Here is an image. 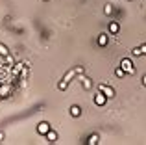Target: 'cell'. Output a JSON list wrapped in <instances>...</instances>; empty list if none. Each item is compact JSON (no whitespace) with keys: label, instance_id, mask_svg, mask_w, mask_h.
Here are the masks:
<instances>
[{"label":"cell","instance_id":"cell-24","mask_svg":"<svg viewBox=\"0 0 146 145\" xmlns=\"http://www.w3.org/2000/svg\"><path fill=\"white\" fill-rule=\"evenodd\" d=\"M0 101H2V95H0Z\"/></svg>","mask_w":146,"mask_h":145},{"label":"cell","instance_id":"cell-11","mask_svg":"<svg viewBox=\"0 0 146 145\" xmlns=\"http://www.w3.org/2000/svg\"><path fill=\"white\" fill-rule=\"evenodd\" d=\"M46 138H48V142H56V140H57V134L52 130V128H50V130H48V134H46Z\"/></svg>","mask_w":146,"mask_h":145},{"label":"cell","instance_id":"cell-23","mask_svg":"<svg viewBox=\"0 0 146 145\" xmlns=\"http://www.w3.org/2000/svg\"><path fill=\"white\" fill-rule=\"evenodd\" d=\"M2 140H4V132H0V142H2Z\"/></svg>","mask_w":146,"mask_h":145},{"label":"cell","instance_id":"cell-7","mask_svg":"<svg viewBox=\"0 0 146 145\" xmlns=\"http://www.w3.org/2000/svg\"><path fill=\"white\" fill-rule=\"evenodd\" d=\"M96 41H98V45H100V47H106V45H107V41H109V39H107V34H100Z\"/></svg>","mask_w":146,"mask_h":145},{"label":"cell","instance_id":"cell-13","mask_svg":"<svg viewBox=\"0 0 146 145\" xmlns=\"http://www.w3.org/2000/svg\"><path fill=\"white\" fill-rule=\"evenodd\" d=\"M9 89H11L9 86H2V84H0V95H2V97H6V95L9 93Z\"/></svg>","mask_w":146,"mask_h":145},{"label":"cell","instance_id":"cell-9","mask_svg":"<svg viewBox=\"0 0 146 145\" xmlns=\"http://www.w3.org/2000/svg\"><path fill=\"white\" fill-rule=\"evenodd\" d=\"M87 143H89V145H96V143H100V136H98V134H93V136L89 138V142H87Z\"/></svg>","mask_w":146,"mask_h":145},{"label":"cell","instance_id":"cell-19","mask_svg":"<svg viewBox=\"0 0 146 145\" xmlns=\"http://www.w3.org/2000/svg\"><path fill=\"white\" fill-rule=\"evenodd\" d=\"M22 67H24V65H22V63H17V65H15V72H19V71L22 69Z\"/></svg>","mask_w":146,"mask_h":145},{"label":"cell","instance_id":"cell-1","mask_svg":"<svg viewBox=\"0 0 146 145\" xmlns=\"http://www.w3.org/2000/svg\"><path fill=\"white\" fill-rule=\"evenodd\" d=\"M120 67L124 69V72L126 75H135V65H133V62L129 58H124L120 62Z\"/></svg>","mask_w":146,"mask_h":145},{"label":"cell","instance_id":"cell-6","mask_svg":"<svg viewBox=\"0 0 146 145\" xmlns=\"http://www.w3.org/2000/svg\"><path fill=\"white\" fill-rule=\"evenodd\" d=\"M109 32H111V34H118V32H120V24H118L117 21L109 22Z\"/></svg>","mask_w":146,"mask_h":145},{"label":"cell","instance_id":"cell-3","mask_svg":"<svg viewBox=\"0 0 146 145\" xmlns=\"http://www.w3.org/2000/svg\"><path fill=\"white\" fill-rule=\"evenodd\" d=\"M48 130H50V125L46 123V121H41V123L37 125V134L46 136V134H48Z\"/></svg>","mask_w":146,"mask_h":145},{"label":"cell","instance_id":"cell-5","mask_svg":"<svg viewBox=\"0 0 146 145\" xmlns=\"http://www.w3.org/2000/svg\"><path fill=\"white\" fill-rule=\"evenodd\" d=\"M82 87H83V89H91V87H93L91 78H87V76H83V75H82Z\"/></svg>","mask_w":146,"mask_h":145},{"label":"cell","instance_id":"cell-14","mask_svg":"<svg viewBox=\"0 0 146 145\" xmlns=\"http://www.w3.org/2000/svg\"><path fill=\"white\" fill-rule=\"evenodd\" d=\"M115 75H117V76H118V78H122V76H126V72H124V69H122V67H120V65H118V67H117V69H115Z\"/></svg>","mask_w":146,"mask_h":145},{"label":"cell","instance_id":"cell-16","mask_svg":"<svg viewBox=\"0 0 146 145\" xmlns=\"http://www.w3.org/2000/svg\"><path fill=\"white\" fill-rule=\"evenodd\" d=\"M57 87H59L61 91H65V89L68 87V82H67V80H61V82H59V86H57Z\"/></svg>","mask_w":146,"mask_h":145},{"label":"cell","instance_id":"cell-12","mask_svg":"<svg viewBox=\"0 0 146 145\" xmlns=\"http://www.w3.org/2000/svg\"><path fill=\"white\" fill-rule=\"evenodd\" d=\"M74 76H76V71H74V69H70V71L67 72V75L63 76V80H67V82H70V78H74Z\"/></svg>","mask_w":146,"mask_h":145},{"label":"cell","instance_id":"cell-8","mask_svg":"<svg viewBox=\"0 0 146 145\" xmlns=\"http://www.w3.org/2000/svg\"><path fill=\"white\" fill-rule=\"evenodd\" d=\"M68 112H70V115L72 117H80V113H82V110H80V106H70V110H68Z\"/></svg>","mask_w":146,"mask_h":145},{"label":"cell","instance_id":"cell-25","mask_svg":"<svg viewBox=\"0 0 146 145\" xmlns=\"http://www.w3.org/2000/svg\"><path fill=\"white\" fill-rule=\"evenodd\" d=\"M44 2H48V0H44Z\"/></svg>","mask_w":146,"mask_h":145},{"label":"cell","instance_id":"cell-17","mask_svg":"<svg viewBox=\"0 0 146 145\" xmlns=\"http://www.w3.org/2000/svg\"><path fill=\"white\" fill-rule=\"evenodd\" d=\"M131 54H133V56H143V52H141V47H135V48L131 50Z\"/></svg>","mask_w":146,"mask_h":145},{"label":"cell","instance_id":"cell-26","mask_svg":"<svg viewBox=\"0 0 146 145\" xmlns=\"http://www.w3.org/2000/svg\"><path fill=\"white\" fill-rule=\"evenodd\" d=\"M129 2H131V0H129Z\"/></svg>","mask_w":146,"mask_h":145},{"label":"cell","instance_id":"cell-10","mask_svg":"<svg viewBox=\"0 0 146 145\" xmlns=\"http://www.w3.org/2000/svg\"><path fill=\"white\" fill-rule=\"evenodd\" d=\"M7 54H9V48H7L4 43H0V56H4V58H6Z\"/></svg>","mask_w":146,"mask_h":145},{"label":"cell","instance_id":"cell-22","mask_svg":"<svg viewBox=\"0 0 146 145\" xmlns=\"http://www.w3.org/2000/svg\"><path fill=\"white\" fill-rule=\"evenodd\" d=\"M141 82H143V86H144V87H146V75H144V76H143V80H141Z\"/></svg>","mask_w":146,"mask_h":145},{"label":"cell","instance_id":"cell-21","mask_svg":"<svg viewBox=\"0 0 146 145\" xmlns=\"http://www.w3.org/2000/svg\"><path fill=\"white\" fill-rule=\"evenodd\" d=\"M141 52H143V54H146V45H141Z\"/></svg>","mask_w":146,"mask_h":145},{"label":"cell","instance_id":"cell-15","mask_svg":"<svg viewBox=\"0 0 146 145\" xmlns=\"http://www.w3.org/2000/svg\"><path fill=\"white\" fill-rule=\"evenodd\" d=\"M104 13H106V15H113V6H111V4H106V7H104Z\"/></svg>","mask_w":146,"mask_h":145},{"label":"cell","instance_id":"cell-2","mask_svg":"<svg viewBox=\"0 0 146 145\" xmlns=\"http://www.w3.org/2000/svg\"><path fill=\"white\" fill-rule=\"evenodd\" d=\"M98 91H102L107 99H113L115 97V89L111 86H106V84H100V86H98Z\"/></svg>","mask_w":146,"mask_h":145},{"label":"cell","instance_id":"cell-18","mask_svg":"<svg viewBox=\"0 0 146 145\" xmlns=\"http://www.w3.org/2000/svg\"><path fill=\"white\" fill-rule=\"evenodd\" d=\"M74 71H76V75H80V76H82V75H83V71H85V69H83L82 65H78V67H74Z\"/></svg>","mask_w":146,"mask_h":145},{"label":"cell","instance_id":"cell-4","mask_svg":"<svg viewBox=\"0 0 146 145\" xmlns=\"http://www.w3.org/2000/svg\"><path fill=\"white\" fill-rule=\"evenodd\" d=\"M106 102H107V97L102 93V91H98V93L94 95V104H96V106H104Z\"/></svg>","mask_w":146,"mask_h":145},{"label":"cell","instance_id":"cell-20","mask_svg":"<svg viewBox=\"0 0 146 145\" xmlns=\"http://www.w3.org/2000/svg\"><path fill=\"white\" fill-rule=\"evenodd\" d=\"M6 63H13V58H11V56H9V54H7V56H6Z\"/></svg>","mask_w":146,"mask_h":145}]
</instances>
